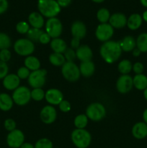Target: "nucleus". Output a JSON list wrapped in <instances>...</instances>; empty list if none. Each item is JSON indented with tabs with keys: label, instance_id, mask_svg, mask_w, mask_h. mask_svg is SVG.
Here are the masks:
<instances>
[{
	"label": "nucleus",
	"instance_id": "1",
	"mask_svg": "<svg viewBox=\"0 0 147 148\" xmlns=\"http://www.w3.org/2000/svg\"><path fill=\"white\" fill-rule=\"evenodd\" d=\"M122 51L119 42L114 40L105 42L99 49L101 57L108 64H112L118 61L120 57Z\"/></svg>",
	"mask_w": 147,
	"mask_h": 148
},
{
	"label": "nucleus",
	"instance_id": "2",
	"mask_svg": "<svg viewBox=\"0 0 147 148\" xmlns=\"http://www.w3.org/2000/svg\"><path fill=\"white\" fill-rule=\"evenodd\" d=\"M37 8L43 17L48 19L56 17L61 12V7L56 0H38Z\"/></svg>",
	"mask_w": 147,
	"mask_h": 148
},
{
	"label": "nucleus",
	"instance_id": "3",
	"mask_svg": "<svg viewBox=\"0 0 147 148\" xmlns=\"http://www.w3.org/2000/svg\"><path fill=\"white\" fill-rule=\"evenodd\" d=\"M72 143L77 148H86L92 141L90 133L84 129H76L71 134Z\"/></svg>",
	"mask_w": 147,
	"mask_h": 148
},
{
	"label": "nucleus",
	"instance_id": "4",
	"mask_svg": "<svg viewBox=\"0 0 147 148\" xmlns=\"http://www.w3.org/2000/svg\"><path fill=\"white\" fill-rule=\"evenodd\" d=\"M106 115V109L100 103H92L88 106L86 110V116L94 121L102 120Z\"/></svg>",
	"mask_w": 147,
	"mask_h": 148
},
{
	"label": "nucleus",
	"instance_id": "5",
	"mask_svg": "<svg viewBox=\"0 0 147 148\" xmlns=\"http://www.w3.org/2000/svg\"><path fill=\"white\" fill-rule=\"evenodd\" d=\"M14 50L20 56H28L34 52V43L28 38L18 39L14 44Z\"/></svg>",
	"mask_w": 147,
	"mask_h": 148
},
{
	"label": "nucleus",
	"instance_id": "6",
	"mask_svg": "<svg viewBox=\"0 0 147 148\" xmlns=\"http://www.w3.org/2000/svg\"><path fill=\"white\" fill-rule=\"evenodd\" d=\"M61 72L63 77L69 82H76L81 75L79 67L74 62H66L62 66Z\"/></svg>",
	"mask_w": 147,
	"mask_h": 148
},
{
	"label": "nucleus",
	"instance_id": "7",
	"mask_svg": "<svg viewBox=\"0 0 147 148\" xmlns=\"http://www.w3.org/2000/svg\"><path fill=\"white\" fill-rule=\"evenodd\" d=\"M12 98L17 105L24 106L31 99V91L27 87L20 86L14 90Z\"/></svg>",
	"mask_w": 147,
	"mask_h": 148
},
{
	"label": "nucleus",
	"instance_id": "8",
	"mask_svg": "<svg viewBox=\"0 0 147 148\" xmlns=\"http://www.w3.org/2000/svg\"><path fill=\"white\" fill-rule=\"evenodd\" d=\"M63 30L61 22L56 17L49 18L46 23V31L52 38H57L61 36Z\"/></svg>",
	"mask_w": 147,
	"mask_h": 148
},
{
	"label": "nucleus",
	"instance_id": "9",
	"mask_svg": "<svg viewBox=\"0 0 147 148\" xmlns=\"http://www.w3.org/2000/svg\"><path fill=\"white\" fill-rule=\"evenodd\" d=\"M47 71L39 69L30 73L27 78L28 83L33 88H41L46 83V76Z\"/></svg>",
	"mask_w": 147,
	"mask_h": 148
},
{
	"label": "nucleus",
	"instance_id": "10",
	"mask_svg": "<svg viewBox=\"0 0 147 148\" xmlns=\"http://www.w3.org/2000/svg\"><path fill=\"white\" fill-rule=\"evenodd\" d=\"M114 33V28L109 23H101L97 26L95 31L97 38L102 42L110 40Z\"/></svg>",
	"mask_w": 147,
	"mask_h": 148
},
{
	"label": "nucleus",
	"instance_id": "11",
	"mask_svg": "<svg viewBox=\"0 0 147 148\" xmlns=\"http://www.w3.org/2000/svg\"><path fill=\"white\" fill-rule=\"evenodd\" d=\"M24 142V135L20 130L10 132L7 137V143L11 148H20Z\"/></svg>",
	"mask_w": 147,
	"mask_h": 148
},
{
	"label": "nucleus",
	"instance_id": "12",
	"mask_svg": "<svg viewBox=\"0 0 147 148\" xmlns=\"http://www.w3.org/2000/svg\"><path fill=\"white\" fill-rule=\"evenodd\" d=\"M133 87V78L128 75H122L118 77L116 82L117 90L120 93L130 92Z\"/></svg>",
	"mask_w": 147,
	"mask_h": 148
},
{
	"label": "nucleus",
	"instance_id": "13",
	"mask_svg": "<svg viewBox=\"0 0 147 148\" xmlns=\"http://www.w3.org/2000/svg\"><path fill=\"white\" fill-rule=\"evenodd\" d=\"M56 116H57V113L56 109L51 105L46 106L40 111V119L46 124H50L54 122L56 119Z\"/></svg>",
	"mask_w": 147,
	"mask_h": 148
},
{
	"label": "nucleus",
	"instance_id": "14",
	"mask_svg": "<svg viewBox=\"0 0 147 148\" xmlns=\"http://www.w3.org/2000/svg\"><path fill=\"white\" fill-rule=\"evenodd\" d=\"M45 98L50 105H59V103L63 101V95L59 90L51 88L46 92Z\"/></svg>",
	"mask_w": 147,
	"mask_h": 148
},
{
	"label": "nucleus",
	"instance_id": "15",
	"mask_svg": "<svg viewBox=\"0 0 147 148\" xmlns=\"http://www.w3.org/2000/svg\"><path fill=\"white\" fill-rule=\"evenodd\" d=\"M127 17L124 14L120 12H116L110 15L109 20V24L113 28L121 29L127 25Z\"/></svg>",
	"mask_w": 147,
	"mask_h": 148
},
{
	"label": "nucleus",
	"instance_id": "16",
	"mask_svg": "<svg viewBox=\"0 0 147 148\" xmlns=\"http://www.w3.org/2000/svg\"><path fill=\"white\" fill-rule=\"evenodd\" d=\"M3 86L8 90H14L20 87V79L15 74H8L3 79Z\"/></svg>",
	"mask_w": 147,
	"mask_h": 148
},
{
	"label": "nucleus",
	"instance_id": "17",
	"mask_svg": "<svg viewBox=\"0 0 147 148\" xmlns=\"http://www.w3.org/2000/svg\"><path fill=\"white\" fill-rule=\"evenodd\" d=\"M92 51L87 45H82L76 51V56L82 62H89L92 58Z\"/></svg>",
	"mask_w": 147,
	"mask_h": 148
},
{
	"label": "nucleus",
	"instance_id": "18",
	"mask_svg": "<svg viewBox=\"0 0 147 148\" xmlns=\"http://www.w3.org/2000/svg\"><path fill=\"white\" fill-rule=\"evenodd\" d=\"M71 32L74 38L82 39L85 37L86 28L85 25L81 21H75L71 27Z\"/></svg>",
	"mask_w": 147,
	"mask_h": 148
},
{
	"label": "nucleus",
	"instance_id": "19",
	"mask_svg": "<svg viewBox=\"0 0 147 148\" xmlns=\"http://www.w3.org/2000/svg\"><path fill=\"white\" fill-rule=\"evenodd\" d=\"M132 134L137 140H143L147 137V124L145 122H138L132 128Z\"/></svg>",
	"mask_w": 147,
	"mask_h": 148
},
{
	"label": "nucleus",
	"instance_id": "20",
	"mask_svg": "<svg viewBox=\"0 0 147 148\" xmlns=\"http://www.w3.org/2000/svg\"><path fill=\"white\" fill-rule=\"evenodd\" d=\"M28 22L34 28L40 29L44 25V17L40 12H33L28 17Z\"/></svg>",
	"mask_w": 147,
	"mask_h": 148
},
{
	"label": "nucleus",
	"instance_id": "21",
	"mask_svg": "<svg viewBox=\"0 0 147 148\" xmlns=\"http://www.w3.org/2000/svg\"><path fill=\"white\" fill-rule=\"evenodd\" d=\"M142 16L138 13H134L130 15L127 20V26L131 30H138L142 25Z\"/></svg>",
	"mask_w": 147,
	"mask_h": 148
},
{
	"label": "nucleus",
	"instance_id": "22",
	"mask_svg": "<svg viewBox=\"0 0 147 148\" xmlns=\"http://www.w3.org/2000/svg\"><path fill=\"white\" fill-rule=\"evenodd\" d=\"M119 43L122 51L125 52L132 51L134 49H135V46H136V40L131 36H127L124 37L123 39Z\"/></svg>",
	"mask_w": 147,
	"mask_h": 148
},
{
	"label": "nucleus",
	"instance_id": "23",
	"mask_svg": "<svg viewBox=\"0 0 147 148\" xmlns=\"http://www.w3.org/2000/svg\"><path fill=\"white\" fill-rule=\"evenodd\" d=\"M80 74L85 77H91L95 71V66L92 61L82 62L79 66Z\"/></svg>",
	"mask_w": 147,
	"mask_h": 148
},
{
	"label": "nucleus",
	"instance_id": "24",
	"mask_svg": "<svg viewBox=\"0 0 147 148\" xmlns=\"http://www.w3.org/2000/svg\"><path fill=\"white\" fill-rule=\"evenodd\" d=\"M14 104L12 98L7 93L0 94V110L8 111L12 109Z\"/></svg>",
	"mask_w": 147,
	"mask_h": 148
},
{
	"label": "nucleus",
	"instance_id": "25",
	"mask_svg": "<svg viewBox=\"0 0 147 148\" xmlns=\"http://www.w3.org/2000/svg\"><path fill=\"white\" fill-rule=\"evenodd\" d=\"M50 48L52 50L54 51V53H63L67 49L66 43L63 39L59 38H53L50 41Z\"/></svg>",
	"mask_w": 147,
	"mask_h": 148
},
{
	"label": "nucleus",
	"instance_id": "26",
	"mask_svg": "<svg viewBox=\"0 0 147 148\" xmlns=\"http://www.w3.org/2000/svg\"><path fill=\"white\" fill-rule=\"evenodd\" d=\"M133 86L139 90H144L147 88V77L143 74L135 75L133 78Z\"/></svg>",
	"mask_w": 147,
	"mask_h": 148
},
{
	"label": "nucleus",
	"instance_id": "27",
	"mask_svg": "<svg viewBox=\"0 0 147 148\" xmlns=\"http://www.w3.org/2000/svg\"><path fill=\"white\" fill-rule=\"evenodd\" d=\"M24 66L29 70L35 71L40 69V62L37 57L33 56H28L24 59Z\"/></svg>",
	"mask_w": 147,
	"mask_h": 148
},
{
	"label": "nucleus",
	"instance_id": "28",
	"mask_svg": "<svg viewBox=\"0 0 147 148\" xmlns=\"http://www.w3.org/2000/svg\"><path fill=\"white\" fill-rule=\"evenodd\" d=\"M136 47L141 53L147 52V33H142L136 39Z\"/></svg>",
	"mask_w": 147,
	"mask_h": 148
},
{
	"label": "nucleus",
	"instance_id": "29",
	"mask_svg": "<svg viewBox=\"0 0 147 148\" xmlns=\"http://www.w3.org/2000/svg\"><path fill=\"white\" fill-rule=\"evenodd\" d=\"M49 62L54 66H61L66 63V59L63 53H53L49 56Z\"/></svg>",
	"mask_w": 147,
	"mask_h": 148
},
{
	"label": "nucleus",
	"instance_id": "30",
	"mask_svg": "<svg viewBox=\"0 0 147 148\" xmlns=\"http://www.w3.org/2000/svg\"><path fill=\"white\" fill-rule=\"evenodd\" d=\"M133 64L131 61L128 59H123L118 65V69L122 75H128L131 72Z\"/></svg>",
	"mask_w": 147,
	"mask_h": 148
},
{
	"label": "nucleus",
	"instance_id": "31",
	"mask_svg": "<svg viewBox=\"0 0 147 148\" xmlns=\"http://www.w3.org/2000/svg\"><path fill=\"white\" fill-rule=\"evenodd\" d=\"M88 123V118L85 114H79L76 116L74 121V124L76 129H84Z\"/></svg>",
	"mask_w": 147,
	"mask_h": 148
},
{
	"label": "nucleus",
	"instance_id": "32",
	"mask_svg": "<svg viewBox=\"0 0 147 148\" xmlns=\"http://www.w3.org/2000/svg\"><path fill=\"white\" fill-rule=\"evenodd\" d=\"M110 14L108 9L101 8L97 12V18L101 23H107L110 20Z\"/></svg>",
	"mask_w": 147,
	"mask_h": 148
},
{
	"label": "nucleus",
	"instance_id": "33",
	"mask_svg": "<svg viewBox=\"0 0 147 148\" xmlns=\"http://www.w3.org/2000/svg\"><path fill=\"white\" fill-rule=\"evenodd\" d=\"M43 33V31L41 29L32 27V28H30V30L27 32V36L29 40H30L31 41H39V38H40V36H41Z\"/></svg>",
	"mask_w": 147,
	"mask_h": 148
},
{
	"label": "nucleus",
	"instance_id": "34",
	"mask_svg": "<svg viewBox=\"0 0 147 148\" xmlns=\"http://www.w3.org/2000/svg\"><path fill=\"white\" fill-rule=\"evenodd\" d=\"M12 42L10 36L4 33H0V51L8 49L11 46Z\"/></svg>",
	"mask_w": 147,
	"mask_h": 148
},
{
	"label": "nucleus",
	"instance_id": "35",
	"mask_svg": "<svg viewBox=\"0 0 147 148\" xmlns=\"http://www.w3.org/2000/svg\"><path fill=\"white\" fill-rule=\"evenodd\" d=\"M46 92L42 88H33L31 91V98L35 101H40L45 98Z\"/></svg>",
	"mask_w": 147,
	"mask_h": 148
},
{
	"label": "nucleus",
	"instance_id": "36",
	"mask_svg": "<svg viewBox=\"0 0 147 148\" xmlns=\"http://www.w3.org/2000/svg\"><path fill=\"white\" fill-rule=\"evenodd\" d=\"M34 147L35 148H53V143L48 139L42 138L36 142Z\"/></svg>",
	"mask_w": 147,
	"mask_h": 148
},
{
	"label": "nucleus",
	"instance_id": "37",
	"mask_svg": "<svg viewBox=\"0 0 147 148\" xmlns=\"http://www.w3.org/2000/svg\"><path fill=\"white\" fill-rule=\"evenodd\" d=\"M29 30H30V26L25 21L19 22L16 25V30L20 34H27Z\"/></svg>",
	"mask_w": 147,
	"mask_h": 148
},
{
	"label": "nucleus",
	"instance_id": "38",
	"mask_svg": "<svg viewBox=\"0 0 147 148\" xmlns=\"http://www.w3.org/2000/svg\"><path fill=\"white\" fill-rule=\"evenodd\" d=\"M63 56H64L66 62H74V60L76 57V51L71 48H69V49H66V51L63 53Z\"/></svg>",
	"mask_w": 147,
	"mask_h": 148
},
{
	"label": "nucleus",
	"instance_id": "39",
	"mask_svg": "<svg viewBox=\"0 0 147 148\" xmlns=\"http://www.w3.org/2000/svg\"><path fill=\"white\" fill-rule=\"evenodd\" d=\"M30 75V70L25 66H22L17 70V75L20 79H24L29 77Z\"/></svg>",
	"mask_w": 147,
	"mask_h": 148
},
{
	"label": "nucleus",
	"instance_id": "40",
	"mask_svg": "<svg viewBox=\"0 0 147 148\" xmlns=\"http://www.w3.org/2000/svg\"><path fill=\"white\" fill-rule=\"evenodd\" d=\"M11 59V52L9 49H3L0 51V61L7 63Z\"/></svg>",
	"mask_w": 147,
	"mask_h": 148
},
{
	"label": "nucleus",
	"instance_id": "41",
	"mask_svg": "<svg viewBox=\"0 0 147 148\" xmlns=\"http://www.w3.org/2000/svg\"><path fill=\"white\" fill-rule=\"evenodd\" d=\"M4 128L9 132H12L16 130V122L12 119H7L4 121Z\"/></svg>",
	"mask_w": 147,
	"mask_h": 148
},
{
	"label": "nucleus",
	"instance_id": "42",
	"mask_svg": "<svg viewBox=\"0 0 147 148\" xmlns=\"http://www.w3.org/2000/svg\"><path fill=\"white\" fill-rule=\"evenodd\" d=\"M9 67L7 63L0 61V79H4L8 75Z\"/></svg>",
	"mask_w": 147,
	"mask_h": 148
},
{
	"label": "nucleus",
	"instance_id": "43",
	"mask_svg": "<svg viewBox=\"0 0 147 148\" xmlns=\"http://www.w3.org/2000/svg\"><path fill=\"white\" fill-rule=\"evenodd\" d=\"M132 70L135 72L136 75H140L142 74L144 70V66L141 62H135L133 65Z\"/></svg>",
	"mask_w": 147,
	"mask_h": 148
},
{
	"label": "nucleus",
	"instance_id": "44",
	"mask_svg": "<svg viewBox=\"0 0 147 148\" xmlns=\"http://www.w3.org/2000/svg\"><path fill=\"white\" fill-rule=\"evenodd\" d=\"M59 109H60L62 112L66 113L71 110L70 103L67 101H65V100H63V101L59 103Z\"/></svg>",
	"mask_w": 147,
	"mask_h": 148
},
{
	"label": "nucleus",
	"instance_id": "45",
	"mask_svg": "<svg viewBox=\"0 0 147 148\" xmlns=\"http://www.w3.org/2000/svg\"><path fill=\"white\" fill-rule=\"evenodd\" d=\"M50 38H51L50 37V36L46 32V33L43 32L41 36H40V38H39V42L42 44H47L50 41Z\"/></svg>",
	"mask_w": 147,
	"mask_h": 148
},
{
	"label": "nucleus",
	"instance_id": "46",
	"mask_svg": "<svg viewBox=\"0 0 147 148\" xmlns=\"http://www.w3.org/2000/svg\"><path fill=\"white\" fill-rule=\"evenodd\" d=\"M9 3L7 0H0V14H3L7 10Z\"/></svg>",
	"mask_w": 147,
	"mask_h": 148
},
{
	"label": "nucleus",
	"instance_id": "47",
	"mask_svg": "<svg viewBox=\"0 0 147 148\" xmlns=\"http://www.w3.org/2000/svg\"><path fill=\"white\" fill-rule=\"evenodd\" d=\"M80 46V39L74 38L71 40V49H77Z\"/></svg>",
	"mask_w": 147,
	"mask_h": 148
},
{
	"label": "nucleus",
	"instance_id": "48",
	"mask_svg": "<svg viewBox=\"0 0 147 148\" xmlns=\"http://www.w3.org/2000/svg\"><path fill=\"white\" fill-rule=\"evenodd\" d=\"M60 7H66L71 3V0H56Z\"/></svg>",
	"mask_w": 147,
	"mask_h": 148
},
{
	"label": "nucleus",
	"instance_id": "49",
	"mask_svg": "<svg viewBox=\"0 0 147 148\" xmlns=\"http://www.w3.org/2000/svg\"><path fill=\"white\" fill-rule=\"evenodd\" d=\"M141 52L140 51V50H138L137 48H135V49H134L132 51V53H133V56H135V57H138V56H140V54H141Z\"/></svg>",
	"mask_w": 147,
	"mask_h": 148
},
{
	"label": "nucleus",
	"instance_id": "50",
	"mask_svg": "<svg viewBox=\"0 0 147 148\" xmlns=\"http://www.w3.org/2000/svg\"><path fill=\"white\" fill-rule=\"evenodd\" d=\"M20 148H35L34 145L28 143H24Z\"/></svg>",
	"mask_w": 147,
	"mask_h": 148
},
{
	"label": "nucleus",
	"instance_id": "51",
	"mask_svg": "<svg viewBox=\"0 0 147 148\" xmlns=\"http://www.w3.org/2000/svg\"><path fill=\"white\" fill-rule=\"evenodd\" d=\"M143 119L144 121V122H145L147 124V108H146L143 113Z\"/></svg>",
	"mask_w": 147,
	"mask_h": 148
},
{
	"label": "nucleus",
	"instance_id": "52",
	"mask_svg": "<svg viewBox=\"0 0 147 148\" xmlns=\"http://www.w3.org/2000/svg\"><path fill=\"white\" fill-rule=\"evenodd\" d=\"M142 18L143 20H144L145 22L147 23V10H146L144 13H143V15H142Z\"/></svg>",
	"mask_w": 147,
	"mask_h": 148
},
{
	"label": "nucleus",
	"instance_id": "53",
	"mask_svg": "<svg viewBox=\"0 0 147 148\" xmlns=\"http://www.w3.org/2000/svg\"><path fill=\"white\" fill-rule=\"evenodd\" d=\"M140 2L142 4L144 7H146L147 8V0H140Z\"/></svg>",
	"mask_w": 147,
	"mask_h": 148
},
{
	"label": "nucleus",
	"instance_id": "54",
	"mask_svg": "<svg viewBox=\"0 0 147 148\" xmlns=\"http://www.w3.org/2000/svg\"><path fill=\"white\" fill-rule=\"evenodd\" d=\"M144 98L147 101V88L144 90Z\"/></svg>",
	"mask_w": 147,
	"mask_h": 148
},
{
	"label": "nucleus",
	"instance_id": "55",
	"mask_svg": "<svg viewBox=\"0 0 147 148\" xmlns=\"http://www.w3.org/2000/svg\"><path fill=\"white\" fill-rule=\"evenodd\" d=\"M92 1H93V2H95V3H102V2H103L105 0H92Z\"/></svg>",
	"mask_w": 147,
	"mask_h": 148
}]
</instances>
